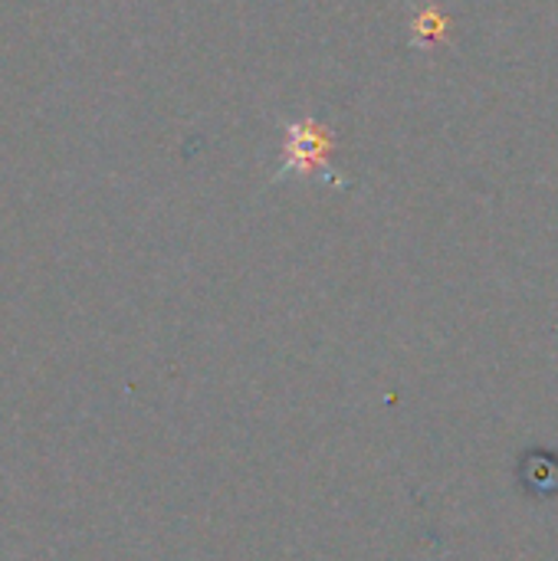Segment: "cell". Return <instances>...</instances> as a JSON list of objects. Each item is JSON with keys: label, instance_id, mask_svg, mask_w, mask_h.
I'll return each mask as SVG.
<instances>
[{"label": "cell", "instance_id": "6da1fadb", "mask_svg": "<svg viewBox=\"0 0 558 561\" xmlns=\"http://www.w3.org/2000/svg\"><path fill=\"white\" fill-rule=\"evenodd\" d=\"M322 161V141L316 131H306L303 125H293L286 135V158L283 174H306V168H316Z\"/></svg>", "mask_w": 558, "mask_h": 561}]
</instances>
